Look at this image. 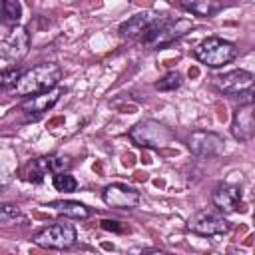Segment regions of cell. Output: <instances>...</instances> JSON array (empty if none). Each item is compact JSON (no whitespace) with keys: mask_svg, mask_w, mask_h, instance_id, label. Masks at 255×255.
<instances>
[{"mask_svg":"<svg viewBox=\"0 0 255 255\" xmlns=\"http://www.w3.org/2000/svg\"><path fill=\"white\" fill-rule=\"evenodd\" d=\"M187 145H189L191 153L197 157H215V155H221L225 149V141L219 133L203 131V129L193 131L187 139Z\"/></svg>","mask_w":255,"mask_h":255,"instance_id":"ba28073f","label":"cell"},{"mask_svg":"<svg viewBox=\"0 0 255 255\" xmlns=\"http://www.w3.org/2000/svg\"><path fill=\"white\" fill-rule=\"evenodd\" d=\"M102 229H108V231H124V227H120L118 221H112V219H104L102 221Z\"/></svg>","mask_w":255,"mask_h":255,"instance_id":"cb8c5ba5","label":"cell"},{"mask_svg":"<svg viewBox=\"0 0 255 255\" xmlns=\"http://www.w3.org/2000/svg\"><path fill=\"white\" fill-rule=\"evenodd\" d=\"M215 86L225 94L239 96L249 86H253V74L247 72V70H231V72H227L223 76H217L215 78Z\"/></svg>","mask_w":255,"mask_h":255,"instance_id":"7c38bea8","label":"cell"},{"mask_svg":"<svg viewBox=\"0 0 255 255\" xmlns=\"http://www.w3.org/2000/svg\"><path fill=\"white\" fill-rule=\"evenodd\" d=\"M253 201H255V191H253Z\"/></svg>","mask_w":255,"mask_h":255,"instance_id":"d4e9b609","label":"cell"},{"mask_svg":"<svg viewBox=\"0 0 255 255\" xmlns=\"http://www.w3.org/2000/svg\"><path fill=\"white\" fill-rule=\"evenodd\" d=\"M191 26L193 24L187 18H155L141 36V42L145 48H161L185 36L191 30Z\"/></svg>","mask_w":255,"mask_h":255,"instance_id":"7a4b0ae2","label":"cell"},{"mask_svg":"<svg viewBox=\"0 0 255 255\" xmlns=\"http://www.w3.org/2000/svg\"><path fill=\"white\" fill-rule=\"evenodd\" d=\"M211 199H213V205L217 207V211L231 213V211H235V207L241 201V189L237 185H231V183H219L213 189Z\"/></svg>","mask_w":255,"mask_h":255,"instance_id":"4fadbf2b","label":"cell"},{"mask_svg":"<svg viewBox=\"0 0 255 255\" xmlns=\"http://www.w3.org/2000/svg\"><path fill=\"white\" fill-rule=\"evenodd\" d=\"M34 241L40 247L48 249H66L76 243V229L68 221H56L34 235Z\"/></svg>","mask_w":255,"mask_h":255,"instance_id":"8992f818","label":"cell"},{"mask_svg":"<svg viewBox=\"0 0 255 255\" xmlns=\"http://www.w3.org/2000/svg\"><path fill=\"white\" fill-rule=\"evenodd\" d=\"M102 199L106 205L116 209H131L139 203V191L128 183H112L104 189Z\"/></svg>","mask_w":255,"mask_h":255,"instance_id":"9c48e42d","label":"cell"},{"mask_svg":"<svg viewBox=\"0 0 255 255\" xmlns=\"http://www.w3.org/2000/svg\"><path fill=\"white\" fill-rule=\"evenodd\" d=\"M50 207H54L56 211L72 219H86L90 215V209L80 201H52Z\"/></svg>","mask_w":255,"mask_h":255,"instance_id":"2e32d148","label":"cell"},{"mask_svg":"<svg viewBox=\"0 0 255 255\" xmlns=\"http://www.w3.org/2000/svg\"><path fill=\"white\" fill-rule=\"evenodd\" d=\"M0 12H2V24L4 26H18V20L22 16V6L20 2L16 0H4L2 6H0Z\"/></svg>","mask_w":255,"mask_h":255,"instance_id":"ac0fdd59","label":"cell"},{"mask_svg":"<svg viewBox=\"0 0 255 255\" xmlns=\"http://www.w3.org/2000/svg\"><path fill=\"white\" fill-rule=\"evenodd\" d=\"M253 221H255V215H253Z\"/></svg>","mask_w":255,"mask_h":255,"instance_id":"484cf974","label":"cell"},{"mask_svg":"<svg viewBox=\"0 0 255 255\" xmlns=\"http://www.w3.org/2000/svg\"><path fill=\"white\" fill-rule=\"evenodd\" d=\"M179 6L185 8V10H189L195 16H213L215 12H219L223 8L221 2H213V0H195V2H187L185 0Z\"/></svg>","mask_w":255,"mask_h":255,"instance_id":"e0dca14e","label":"cell"},{"mask_svg":"<svg viewBox=\"0 0 255 255\" xmlns=\"http://www.w3.org/2000/svg\"><path fill=\"white\" fill-rule=\"evenodd\" d=\"M235 100L239 102V106H255V84L249 86L245 92H241L239 96H235Z\"/></svg>","mask_w":255,"mask_h":255,"instance_id":"603a6c76","label":"cell"},{"mask_svg":"<svg viewBox=\"0 0 255 255\" xmlns=\"http://www.w3.org/2000/svg\"><path fill=\"white\" fill-rule=\"evenodd\" d=\"M18 217H22L20 215V211L14 207V205H2V209H0V219H2V223H10V221H16Z\"/></svg>","mask_w":255,"mask_h":255,"instance_id":"7402d4cb","label":"cell"},{"mask_svg":"<svg viewBox=\"0 0 255 255\" xmlns=\"http://www.w3.org/2000/svg\"><path fill=\"white\" fill-rule=\"evenodd\" d=\"M28 48H30V36L26 28L22 26L10 28L0 42V62L4 64V70H8L10 66L16 68V64L28 54Z\"/></svg>","mask_w":255,"mask_h":255,"instance_id":"5b68a950","label":"cell"},{"mask_svg":"<svg viewBox=\"0 0 255 255\" xmlns=\"http://www.w3.org/2000/svg\"><path fill=\"white\" fill-rule=\"evenodd\" d=\"M20 70L18 68H8V70H2V86L4 88H10V86H14L16 88V84H18V80H20Z\"/></svg>","mask_w":255,"mask_h":255,"instance_id":"44dd1931","label":"cell"},{"mask_svg":"<svg viewBox=\"0 0 255 255\" xmlns=\"http://www.w3.org/2000/svg\"><path fill=\"white\" fill-rule=\"evenodd\" d=\"M153 20H155V18H153L149 12L135 14V16H131L128 22H124V24L120 26V36H124V38L143 36V34H145V30L151 26V22H153Z\"/></svg>","mask_w":255,"mask_h":255,"instance_id":"9a60e30c","label":"cell"},{"mask_svg":"<svg viewBox=\"0 0 255 255\" xmlns=\"http://www.w3.org/2000/svg\"><path fill=\"white\" fill-rule=\"evenodd\" d=\"M62 80V70L58 64H38L26 72H22L14 94L22 98H34L44 92H50L58 88V82Z\"/></svg>","mask_w":255,"mask_h":255,"instance_id":"6da1fadb","label":"cell"},{"mask_svg":"<svg viewBox=\"0 0 255 255\" xmlns=\"http://www.w3.org/2000/svg\"><path fill=\"white\" fill-rule=\"evenodd\" d=\"M187 229H189L191 233L211 237V235H221V233H225V231L229 229V223L225 221V217H223L221 211L205 207V209L195 211V213L189 217Z\"/></svg>","mask_w":255,"mask_h":255,"instance_id":"52a82bcc","label":"cell"},{"mask_svg":"<svg viewBox=\"0 0 255 255\" xmlns=\"http://www.w3.org/2000/svg\"><path fill=\"white\" fill-rule=\"evenodd\" d=\"M52 183H54V187H56L58 191H64V193L76 191V187H78V181H76L74 175H70V173H58V175H54Z\"/></svg>","mask_w":255,"mask_h":255,"instance_id":"d6986e66","label":"cell"},{"mask_svg":"<svg viewBox=\"0 0 255 255\" xmlns=\"http://www.w3.org/2000/svg\"><path fill=\"white\" fill-rule=\"evenodd\" d=\"M235 56H237L235 44H231L223 38H217V36L205 38L195 48V58L209 68H221V66L229 64L231 60H235Z\"/></svg>","mask_w":255,"mask_h":255,"instance_id":"277c9868","label":"cell"},{"mask_svg":"<svg viewBox=\"0 0 255 255\" xmlns=\"http://www.w3.org/2000/svg\"><path fill=\"white\" fill-rule=\"evenodd\" d=\"M179 86H181V76H179L177 72H167V74L155 84V88L161 90V92H171V90H177Z\"/></svg>","mask_w":255,"mask_h":255,"instance_id":"ffe728a7","label":"cell"},{"mask_svg":"<svg viewBox=\"0 0 255 255\" xmlns=\"http://www.w3.org/2000/svg\"><path fill=\"white\" fill-rule=\"evenodd\" d=\"M72 161L64 155H50V157H38L28 165V181L40 183L48 171L52 173H68Z\"/></svg>","mask_w":255,"mask_h":255,"instance_id":"30bf717a","label":"cell"},{"mask_svg":"<svg viewBox=\"0 0 255 255\" xmlns=\"http://www.w3.org/2000/svg\"><path fill=\"white\" fill-rule=\"evenodd\" d=\"M62 96V88H54L50 92H44L40 96H34V98H28L22 102V110L28 112V114H42L46 112L48 108H52Z\"/></svg>","mask_w":255,"mask_h":255,"instance_id":"5bb4252c","label":"cell"},{"mask_svg":"<svg viewBox=\"0 0 255 255\" xmlns=\"http://www.w3.org/2000/svg\"><path fill=\"white\" fill-rule=\"evenodd\" d=\"M231 135L237 141H249L255 135V106H239L231 120Z\"/></svg>","mask_w":255,"mask_h":255,"instance_id":"8fae6325","label":"cell"},{"mask_svg":"<svg viewBox=\"0 0 255 255\" xmlns=\"http://www.w3.org/2000/svg\"><path fill=\"white\" fill-rule=\"evenodd\" d=\"M129 139L139 147L161 149V147H167L175 139V133L167 126L155 120H143V122H137L129 129Z\"/></svg>","mask_w":255,"mask_h":255,"instance_id":"3957f363","label":"cell"}]
</instances>
